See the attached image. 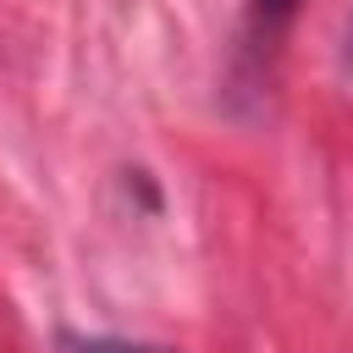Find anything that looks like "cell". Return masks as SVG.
Here are the masks:
<instances>
[{
	"mask_svg": "<svg viewBox=\"0 0 353 353\" xmlns=\"http://www.w3.org/2000/svg\"><path fill=\"white\" fill-rule=\"evenodd\" d=\"M66 353H171L154 342H121V336H66Z\"/></svg>",
	"mask_w": 353,
	"mask_h": 353,
	"instance_id": "cell-1",
	"label": "cell"
},
{
	"mask_svg": "<svg viewBox=\"0 0 353 353\" xmlns=\"http://www.w3.org/2000/svg\"><path fill=\"white\" fill-rule=\"evenodd\" d=\"M347 61H353V33H347Z\"/></svg>",
	"mask_w": 353,
	"mask_h": 353,
	"instance_id": "cell-2",
	"label": "cell"
}]
</instances>
